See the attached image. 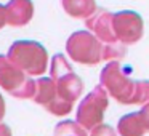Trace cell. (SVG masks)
<instances>
[{
	"mask_svg": "<svg viewBox=\"0 0 149 136\" xmlns=\"http://www.w3.org/2000/svg\"><path fill=\"white\" fill-rule=\"evenodd\" d=\"M87 27L104 43L116 42V35L112 31V13L106 10H100L87 18Z\"/></svg>",
	"mask_w": 149,
	"mask_h": 136,
	"instance_id": "obj_8",
	"label": "cell"
},
{
	"mask_svg": "<svg viewBox=\"0 0 149 136\" xmlns=\"http://www.w3.org/2000/svg\"><path fill=\"white\" fill-rule=\"evenodd\" d=\"M66 51L69 58L80 64H98L103 59V45L101 40L95 34L85 32H74L68 39Z\"/></svg>",
	"mask_w": 149,
	"mask_h": 136,
	"instance_id": "obj_4",
	"label": "cell"
},
{
	"mask_svg": "<svg viewBox=\"0 0 149 136\" xmlns=\"http://www.w3.org/2000/svg\"><path fill=\"white\" fill-rule=\"evenodd\" d=\"M112 31L116 40L123 45H132L143 35V19L135 11H120L112 15Z\"/></svg>",
	"mask_w": 149,
	"mask_h": 136,
	"instance_id": "obj_6",
	"label": "cell"
},
{
	"mask_svg": "<svg viewBox=\"0 0 149 136\" xmlns=\"http://www.w3.org/2000/svg\"><path fill=\"white\" fill-rule=\"evenodd\" d=\"M107 91L101 85L95 87L87 96L82 99L77 107V122L85 130H91L98 123L103 122L104 110L107 107Z\"/></svg>",
	"mask_w": 149,
	"mask_h": 136,
	"instance_id": "obj_5",
	"label": "cell"
},
{
	"mask_svg": "<svg viewBox=\"0 0 149 136\" xmlns=\"http://www.w3.org/2000/svg\"><path fill=\"white\" fill-rule=\"evenodd\" d=\"M7 24V18H5V7L0 5V29Z\"/></svg>",
	"mask_w": 149,
	"mask_h": 136,
	"instance_id": "obj_19",
	"label": "cell"
},
{
	"mask_svg": "<svg viewBox=\"0 0 149 136\" xmlns=\"http://www.w3.org/2000/svg\"><path fill=\"white\" fill-rule=\"evenodd\" d=\"M26 80V72H23L16 64H13L8 56L0 55V87L10 94H15Z\"/></svg>",
	"mask_w": 149,
	"mask_h": 136,
	"instance_id": "obj_7",
	"label": "cell"
},
{
	"mask_svg": "<svg viewBox=\"0 0 149 136\" xmlns=\"http://www.w3.org/2000/svg\"><path fill=\"white\" fill-rule=\"evenodd\" d=\"M0 136H11L10 126L5 125V123H0Z\"/></svg>",
	"mask_w": 149,
	"mask_h": 136,
	"instance_id": "obj_18",
	"label": "cell"
},
{
	"mask_svg": "<svg viewBox=\"0 0 149 136\" xmlns=\"http://www.w3.org/2000/svg\"><path fill=\"white\" fill-rule=\"evenodd\" d=\"M8 59L29 75H40L47 71L48 53L34 40H18L8 50Z\"/></svg>",
	"mask_w": 149,
	"mask_h": 136,
	"instance_id": "obj_2",
	"label": "cell"
},
{
	"mask_svg": "<svg viewBox=\"0 0 149 136\" xmlns=\"http://www.w3.org/2000/svg\"><path fill=\"white\" fill-rule=\"evenodd\" d=\"M55 136H88L87 130L75 120H66V122H59L55 128Z\"/></svg>",
	"mask_w": 149,
	"mask_h": 136,
	"instance_id": "obj_13",
	"label": "cell"
},
{
	"mask_svg": "<svg viewBox=\"0 0 149 136\" xmlns=\"http://www.w3.org/2000/svg\"><path fill=\"white\" fill-rule=\"evenodd\" d=\"M63 8L71 16L87 19L96 11V3L95 0H63Z\"/></svg>",
	"mask_w": 149,
	"mask_h": 136,
	"instance_id": "obj_12",
	"label": "cell"
},
{
	"mask_svg": "<svg viewBox=\"0 0 149 136\" xmlns=\"http://www.w3.org/2000/svg\"><path fill=\"white\" fill-rule=\"evenodd\" d=\"M52 78L56 85V91L58 96L64 98L68 101L74 103L79 99V96L84 91V83H82L80 77L74 74L69 61L64 58V55H55L52 59Z\"/></svg>",
	"mask_w": 149,
	"mask_h": 136,
	"instance_id": "obj_3",
	"label": "cell"
},
{
	"mask_svg": "<svg viewBox=\"0 0 149 136\" xmlns=\"http://www.w3.org/2000/svg\"><path fill=\"white\" fill-rule=\"evenodd\" d=\"M148 99H149V98H148Z\"/></svg>",
	"mask_w": 149,
	"mask_h": 136,
	"instance_id": "obj_21",
	"label": "cell"
},
{
	"mask_svg": "<svg viewBox=\"0 0 149 136\" xmlns=\"http://www.w3.org/2000/svg\"><path fill=\"white\" fill-rule=\"evenodd\" d=\"M125 56V45L119 40L116 42L106 43V46H103V59L106 61H119Z\"/></svg>",
	"mask_w": 149,
	"mask_h": 136,
	"instance_id": "obj_14",
	"label": "cell"
},
{
	"mask_svg": "<svg viewBox=\"0 0 149 136\" xmlns=\"http://www.w3.org/2000/svg\"><path fill=\"white\" fill-rule=\"evenodd\" d=\"M148 131L141 120L139 112H132L123 115L117 123V133L120 136H143Z\"/></svg>",
	"mask_w": 149,
	"mask_h": 136,
	"instance_id": "obj_10",
	"label": "cell"
},
{
	"mask_svg": "<svg viewBox=\"0 0 149 136\" xmlns=\"http://www.w3.org/2000/svg\"><path fill=\"white\" fill-rule=\"evenodd\" d=\"M3 115H5V101L2 98V94H0V120L3 119Z\"/></svg>",
	"mask_w": 149,
	"mask_h": 136,
	"instance_id": "obj_20",
	"label": "cell"
},
{
	"mask_svg": "<svg viewBox=\"0 0 149 136\" xmlns=\"http://www.w3.org/2000/svg\"><path fill=\"white\" fill-rule=\"evenodd\" d=\"M56 96H58V91H56V85L53 82V78L42 77L36 82V91H34L32 99L37 104H42V106L47 107Z\"/></svg>",
	"mask_w": 149,
	"mask_h": 136,
	"instance_id": "obj_11",
	"label": "cell"
},
{
	"mask_svg": "<svg viewBox=\"0 0 149 136\" xmlns=\"http://www.w3.org/2000/svg\"><path fill=\"white\" fill-rule=\"evenodd\" d=\"M72 106H74L72 101H68L61 96H56L55 99L47 106V110L55 114V115H66V114H69L72 110Z\"/></svg>",
	"mask_w": 149,
	"mask_h": 136,
	"instance_id": "obj_15",
	"label": "cell"
},
{
	"mask_svg": "<svg viewBox=\"0 0 149 136\" xmlns=\"http://www.w3.org/2000/svg\"><path fill=\"white\" fill-rule=\"evenodd\" d=\"M90 136H117V133L111 125H104V123L101 122V123H98L96 126L91 128Z\"/></svg>",
	"mask_w": 149,
	"mask_h": 136,
	"instance_id": "obj_16",
	"label": "cell"
},
{
	"mask_svg": "<svg viewBox=\"0 0 149 136\" xmlns=\"http://www.w3.org/2000/svg\"><path fill=\"white\" fill-rule=\"evenodd\" d=\"M34 13V5L31 0H10L5 7V18L11 26H24L31 21Z\"/></svg>",
	"mask_w": 149,
	"mask_h": 136,
	"instance_id": "obj_9",
	"label": "cell"
},
{
	"mask_svg": "<svg viewBox=\"0 0 149 136\" xmlns=\"http://www.w3.org/2000/svg\"><path fill=\"white\" fill-rule=\"evenodd\" d=\"M100 80L101 87L122 104H141L149 98V82L132 80L117 61H111L101 71Z\"/></svg>",
	"mask_w": 149,
	"mask_h": 136,
	"instance_id": "obj_1",
	"label": "cell"
},
{
	"mask_svg": "<svg viewBox=\"0 0 149 136\" xmlns=\"http://www.w3.org/2000/svg\"><path fill=\"white\" fill-rule=\"evenodd\" d=\"M139 115H141V120L143 123H144L146 130L149 131V104H144V106L141 107V110H138Z\"/></svg>",
	"mask_w": 149,
	"mask_h": 136,
	"instance_id": "obj_17",
	"label": "cell"
}]
</instances>
